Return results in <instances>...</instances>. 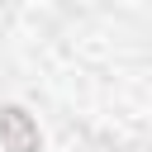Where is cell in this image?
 I'll list each match as a JSON object with an SVG mask.
<instances>
[{
  "mask_svg": "<svg viewBox=\"0 0 152 152\" xmlns=\"http://www.w3.org/2000/svg\"><path fill=\"white\" fill-rule=\"evenodd\" d=\"M0 142L10 152H38V128L24 109H0Z\"/></svg>",
  "mask_w": 152,
  "mask_h": 152,
  "instance_id": "obj_1",
  "label": "cell"
}]
</instances>
